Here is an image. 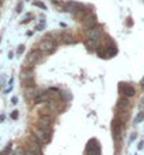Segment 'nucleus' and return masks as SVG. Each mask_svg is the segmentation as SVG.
I'll return each instance as SVG.
<instances>
[{"instance_id": "obj_16", "label": "nucleus", "mask_w": 144, "mask_h": 155, "mask_svg": "<svg viewBox=\"0 0 144 155\" xmlns=\"http://www.w3.org/2000/svg\"><path fill=\"white\" fill-rule=\"evenodd\" d=\"M143 118H144V113H143V111H140V113L136 116V118H134V123H136V124H139L140 121H143Z\"/></svg>"}, {"instance_id": "obj_4", "label": "nucleus", "mask_w": 144, "mask_h": 155, "mask_svg": "<svg viewBox=\"0 0 144 155\" xmlns=\"http://www.w3.org/2000/svg\"><path fill=\"white\" fill-rule=\"evenodd\" d=\"M102 28L100 27H95V28H91V30H86V33H85V37L86 40H100L102 38Z\"/></svg>"}, {"instance_id": "obj_20", "label": "nucleus", "mask_w": 144, "mask_h": 155, "mask_svg": "<svg viewBox=\"0 0 144 155\" xmlns=\"http://www.w3.org/2000/svg\"><path fill=\"white\" fill-rule=\"evenodd\" d=\"M12 117H13V118H14V120H16V118H17V117H18V113H17V110H14V111H13V114H12Z\"/></svg>"}, {"instance_id": "obj_3", "label": "nucleus", "mask_w": 144, "mask_h": 155, "mask_svg": "<svg viewBox=\"0 0 144 155\" xmlns=\"http://www.w3.org/2000/svg\"><path fill=\"white\" fill-rule=\"evenodd\" d=\"M44 54H41L38 49H33V51H30V54L27 55V64L31 66L37 65V64H41L44 61Z\"/></svg>"}, {"instance_id": "obj_8", "label": "nucleus", "mask_w": 144, "mask_h": 155, "mask_svg": "<svg viewBox=\"0 0 144 155\" xmlns=\"http://www.w3.org/2000/svg\"><path fill=\"white\" fill-rule=\"evenodd\" d=\"M120 92L124 94V97H133L136 94V89L133 87L132 85H127V83H120Z\"/></svg>"}, {"instance_id": "obj_24", "label": "nucleus", "mask_w": 144, "mask_h": 155, "mask_svg": "<svg viewBox=\"0 0 144 155\" xmlns=\"http://www.w3.org/2000/svg\"><path fill=\"white\" fill-rule=\"evenodd\" d=\"M2 120H3V117H0V121H2Z\"/></svg>"}, {"instance_id": "obj_6", "label": "nucleus", "mask_w": 144, "mask_h": 155, "mask_svg": "<svg viewBox=\"0 0 144 155\" xmlns=\"http://www.w3.org/2000/svg\"><path fill=\"white\" fill-rule=\"evenodd\" d=\"M28 150L33 152L34 155H42V150H41V145H40V140L33 135V138H31V143H30V147Z\"/></svg>"}, {"instance_id": "obj_17", "label": "nucleus", "mask_w": 144, "mask_h": 155, "mask_svg": "<svg viewBox=\"0 0 144 155\" xmlns=\"http://www.w3.org/2000/svg\"><path fill=\"white\" fill-rule=\"evenodd\" d=\"M34 6H37V7H40V8H44V10H45V4H44V3H41V2H34Z\"/></svg>"}, {"instance_id": "obj_15", "label": "nucleus", "mask_w": 144, "mask_h": 155, "mask_svg": "<svg viewBox=\"0 0 144 155\" xmlns=\"http://www.w3.org/2000/svg\"><path fill=\"white\" fill-rule=\"evenodd\" d=\"M52 120H54L52 114H42L41 117H40V120H38V123H42V124H48V126H51Z\"/></svg>"}, {"instance_id": "obj_19", "label": "nucleus", "mask_w": 144, "mask_h": 155, "mask_svg": "<svg viewBox=\"0 0 144 155\" xmlns=\"http://www.w3.org/2000/svg\"><path fill=\"white\" fill-rule=\"evenodd\" d=\"M16 12L17 13H21V12H23V3H21V2L17 4V10H16Z\"/></svg>"}, {"instance_id": "obj_23", "label": "nucleus", "mask_w": 144, "mask_h": 155, "mask_svg": "<svg viewBox=\"0 0 144 155\" xmlns=\"http://www.w3.org/2000/svg\"><path fill=\"white\" fill-rule=\"evenodd\" d=\"M2 4H3V0H0V6H2Z\"/></svg>"}, {"instance_id": "obj_5", "label": "nucleus", "mask_w": 144, "mask_h": 155, "mask_svg": "<svg viewBox=\"0 0 144 155\" xmlns=\"http://www.w3.org/2000/svg\"><path fill=\"white\" fill-rule=\"evenodd\" d=\"M86 152H88V155H100V145H99V143L95 138L88 143Z\"/></svg>"}, {"instance_id": "obj_2", "label": "nucleus", "mask_w": 144, "mask_h": 155, "mask_svg": "<svg viewBox=\"0 0 144 155\" xmlns=\"http://www.w3.org/2000/svg\"><path fill=\"white\" fill-rule=\"evenodd\" d=\"M20 82L24 87H33L35 85L34 81V69L33 68H24L20 72Z\"/></svg>"}, {"instance_id": "obj_14", "label": "nucleus", "mask_w": 144, "mask_h": 155, "mask_svg": "<svg viewBox=\"0 0 144 155\" xmlns=\"http://www.w3.org/2000/svg\"><path fill=\"white\" fill-rule=\"evenodd\" d=\"M129 97H122L117 100V109L119 110H124V109H127L129 107Z\"/></svg>"}, {"instance_id": "obj_18", "label": "nucleus", "mask_w": 144, "mask_h": 155, "mask_svg": "<svg viewBox=\"0 0 144 155\" xmlns=\"http://www.w3.org/2000/svg\"><path fill=\"white\" fill-rule=\"evenodd\" d=\"M23 52H24V45H20V47L17 48V54H18V55H21Z\"/></svg>"}, {"instance_id": "obj_9", "label": "nucleus", "mask_w": 144, "mask_h": 155, "mask_svg": "<svg viewBox=\"0 0 144 155\" xmlns=\"http://www.w3.org/2000/svg\"><path fill=\"white\" fill-rule=\"evenodd\" d=\"M98 21H96V16L93 13H91L89 16L83 20V25H85V30H91V28H95Z\"/></svg>"}, {"instance_id": "obj_25", "label": "nucleus", "mask_w": 144, "mask_h": 155, "mask_svg": "<svg viewBox=\"0 0 144 155\" xmlns=\"http://www.w3.org/2000/svg\"><path fill=\"white\" fill-rule=\"evenodd\" d=\"M0 41H2V37H0Z\"/></svg>"}, {"instance_id": "obj_11", "label": "nucleus", "mask_w": 144, "mask_h": 155, "mask_svg": "<svg viewBox=\"0 0 144 155\" xmlns=\"http://www.w3.org/2000/svg\"><path fill=\"white\" fill-rule=\"evenodd\" d=\"M92 13V10H89V8H79L78 12L74 14V17H75V20H78V21H83L85 18H86L89 14Z\"/></svg>"}, {"instance_id": "obj_7", "label": "nucleus", "mask_w": 144, "mask_h": 155, "mask_svg": "<svg viewBox=\"0 0 144 155\" xmlns=\"http://www.w3.org/2000/svg\"><path fill=\"white\" fill-rule=\"evenodd\" d=\"M82 7H83V6H82V4H79L78 2H66V3L64 4L62 10H64V12H68V13H72V14H75V13L79 10V8H82Z\"/></svg>"}, {"instance_id": "obj_12", "label": "nucleus", "mask_w": 144, "mask_h": 155, "mask_svg": "<svg viewBox=\"0 0 144 155\" xmlns=\"http://www.w3.org/2000/svg\"><path fill=\"white\" fill-rule=\"evenodd\" d=\"M38 94H40V92H38V89H35V87H25V92H24V96L27 100H35V97H37Z\"/></svg>"}, {"instance_id": "obj_21", "label": "nucleus", "mask_w": 144, "mask_h": 155, "mask_svg": "<svg viewBox=\"0 0 144 155\" xmlns=\"http://www.w3.org/2000/svg\"><path fill=\"white\" fill-rule=\"evenodd\" d=\"M17 102H18V99H17V97H13L12 99V103H13V104H16Z\"/></svg>"}, {"instance_id": "obj_13", "label": "nucleus", "mask_w": 144, "mask_h": 155, "mask_svg": "<svg viewBox=\"0 0 144 155\" xmlns=\"http://www.w3.org/2000/svg\"><path fill=\"white\" fill-rule=\"evenodd\" d=\"M112 130H113V134H115V138L119 140L120 134H122V121L116 118L115 121L112 123Z\"/></svg>"}, {"instance_id": "obj_10", "label": "nucleus", "mask_w": 144, "mask_h": 155, "mask_svg": "<svg viewBox=\"0 0 144 155\" xmlns=\"http://www.w3.org/2000/svg\"><path fill=\"white\" fill-rule=\"evenodd\" d=\"M34 135H35L40 141H42V143H48L49 140H51V135L47 134L45 131L41 130V128H38V127H35V128H34Z\"/></svg>"}, {"instance_id": "obj_1", "label": "nucleus", "mask_w": 144, "mask_h": 155, "mask_svg": "<svg viewBox=\"0 0 144 155\" xmlns=\"http://www.w3.org/2000/svg\"><path fill=\"white\" fill-rule=\"evenodd\" d=\"M57 48V42L52 40L51 35H47L44 37L40 42H38V51L44 55H48V54H52Z\"/></svg>"}, {"instance_id": "obj_22", "label": "nucleus", "mask_w": 144, "mask_h": 155, "mask_svg": "<svg viewBox=\"0 0 144 155\" xmlns=\"http://www.w3.org/2000/svg\"><path fill=\"white\" fill-rule=\"evenodd\" d=\"M141 86L144 87V78H143V81H141Z\"/></svg>"}]
</instances>
